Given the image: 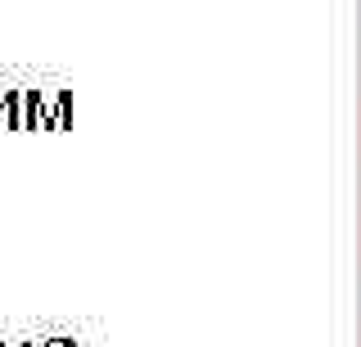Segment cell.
Returning <instances> with one entry per match:
<instances>
[{
	"label": "cell",
	"mask_w": 361,
	"mask_h": 347,
	"mask_svg": "<svg viewBox=\"0 0 361 347\" xmlns=\"http://www.w3.org/2000/svg\"><path fill=\"white\" fill-rule=\"evenodd\" d=\"M357 347H361V343H357Z\"/></svg>",
	"instance_id": "cell-5"
},
{
	"label": "cell",
	"mask_w": 361,
	"mask_h": 347,
	"mask_svg": "<svg viewBox=\"0 0 361 347\" xmlns=\"http://www.w3.org/2000/svg\"><path fill=\"white\" fill-rule=\"evenodd\" d=\"M0 347H23V343H0Z\"/></svg>",
	"instance_id": "cell-1"
},
{
	"label": "cell",
	"mask_w": 361,
	"mask_h": 347,
	"mask_svg": "<svg viewBox=\"0 0 361 347\" xmlns=\"http://www.w3.org/2000/svg\"><path fill=\"white\" fill-rule=\"evenodd\" d=\"M357 248H361V234H357Z\"/></svg>",
	"instance_id": "cell-2"
},
{
	"label": "cell",
	"mask_w": 361,
	"mask_h": 347,
	"mask_svg": "<svg viewBox=\"0 0 361 347\" xmlns=\"http://www.w3.org/2000/svg\"><path fill=\"white\" fill-rule=\"evenodd\" d=\"M50 347H63V343H50Z\"/></svg>",
	"instance_id": "cell-3"
},
{
	"label": "cell",
	"mask_w": 361,
	"mask_h": 347,
	"mask_svg": "<svg viewBox=\"0 0 361 347\" xmlns=\"http://www.w3.org/2000/svg\"><path fill=\"white\" fill-rule=\"evenodd\" d=\"M357 113H361V104H357Z\"/></svg>",
	"instance_id": "cell-4"
}]
</instances>
